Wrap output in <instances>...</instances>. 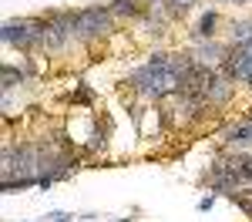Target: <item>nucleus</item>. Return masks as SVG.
Masks as SVG:
<instances>
[{
	"label": "nucleus",
	"instance_id": "3",
	"mask_svg": "<svg viewBox=\"0 0 252 222\" xmlns=\"http://www.w3.org/2000/svg\"><path fill=\"white\" fill-rule=\"evenodd\" d=\"M44 14V54H64L74 40V17L78 10L74 7H51V10H40Z\"/></svg>",
	"mask_w": 252,
	"mask_h": 222
},
{
	"label": "nucleus",
	"instance_id": "1",
	"mask_svg": "<svg viewBox=\"0 0 252 222\" xmlns=\"http://www.w3.org/2000/svg\"><path fill=\"white\" fill-rule=\"evenodd\" d=\"M44 14H27V17H7L3 20V47L17 51L20 58H34L44 54Z\"/></svg>",
	"mask_w": 252,
	"mask_h": 222
},
{
	"label": "nucleus",
	"instance_id": "8",
	"mask_svg": "<svg viewBox=\"0 0 252 222\" xmlns=\"http://www.w3.org/2000/svg\"><path fill=\"white\" fill-rule=\"evenodd\" d=\"M189 51H192V58L198 61V64L219 71V64H222V58H225L229 44H225V37H215V40H205V44H195V47H189Z\"/></svg>",
	"mask_w": 252,
	"mask_h": 222
},
{
	"label": "nucleus",
	"instance_id": "7",
	"mask_svg": "<svg viewBox=\"0 0 252 222\" xmlns=\"http://www.w3.org/2000/svg\"><path fill=\"white\" fill-rule=\"evenodd\" d=\"M219 145H222V148H252V118L239 115L235 121L222 125Z\"/></svg>",
	"mask_w": 252,
	"mask_h": 222
},
{
	"label": "nucleus",
	"instance_id": "18",
	"mask_svg": "<svg viewBox=\"0 0 252 222\" xmlns=\"http://www.w3.org/2000/svg\"><path fill=\"white\" fill-rule=\"evenodd\" d=\"M111 222H135L131 216H118V219H111Z\"/></svg>",
	"mask_w": 252,
	"mask_h": 222
},
{
	"label": "nucleus",
	"instance_id": "12",
	"mask_svg": "<svg viewBox=\"0 0 252 222\" xmlns=\"http://www.w3.org/2000/svg\"><path fill=\"white\" fill-rule=\"evenodd\" d=\"M3 195H14V192H27V189H40V175H14V179H3Z\"/></svg>",
	"mask_w": 252,
	"mask_h": 222
},
{
	"label": "nucleus",
	"instance_id": "15",
	"mask_svg": "<svg viewBox=\"0 0 252 222\" xmlns=\"http://www.w3.org/2000/svg\"><path fill=\"white\" fill-rule=\"evenodd\" d=\"M71 219H74V212H64V209H51V212H47V216H44L40 222H71Z\"/></svg>",
	"mask_w": 252,
	"mask_h": 222
},
{
	"label": "nucleus",
	"instance_id": "10",
	"mask_svg": "<svg viewBox=\"0 0 252 222\" xmlns=\"http://www.w3.org/2000/svg\"><path fill=\"white\" fill-rule=\"evenodd\" d=\"M225 44H232V47H239V44H252V17L232 20L229 31H225Z\"/></svg>",
	"mask_w": 252,
	"mask_h": 222
},
{
	"label": "nucleus",
	"instance_id": "11",
	"mask_svg": "<svg viewBox=\"0 0 252 222\" xmlns=\"http://www.w3.org/2000/svg\"><path fill=\"white\" fill-rule=\"evenodd\" d=\"M198 3H202V0H161V10L168 14V20H172V24H178V20L189 17Z\"/></svg>",
	"mask_w": 252,
	"mask_h": 222
},
{
	"label": "nucleus",
	"instance_id": "6",
	"mask_svg": "<svg viewBox=\"0 0 252 222\" xmlns=\"http://www.w3.org/2000/svg\"><path fill=\"white\" fill-rule=\"evenodd\" d=\"M235 84L229 74H222V71H215L212 78H209V84L202 88V95H205V101L212 104L215 111H222V108H229L232 104V98H235Z\"/></svg>",
	"mask_w": 252,
	"mask_h": 222
},
{
	"label": "nucleus",
	"instance_id": "13",
	"mask_svg": "<svg viewBox=\"0 0 252 222\" xmlns=\"http://www.w3.org/2000/svg\"><path fill=\"white\" fill-rule=\"evenodd\" d=\"M104 148H108V131L94 121V128H91V135H88V145H84V155H97V152H104Z\"/></svg>",
	"mask_w": 252,
	"mask_h": 222
},
{
	"label": "nucleus",
	"instance_id": "9",
	"mask_svg": "<svg viewBox=\"0 0 252 222\" xmlns=\"http://www.w3.org/2000/svg\"><path fill=\"white\" fill-rule=\"evenodd\" d=\"M108 7H111L115 20H121V24H138L148 10L141 0H108Z\"/></svg>",
	"mask_w": 252,
	"mask_h": 222
},
{
	"label": "nucleus",
	"instance_id": "16",
	"mask_svg": "<svg viewBox=\"0 0 252 222\" xmlns=\"http://www.w3.org/2000/svg\"><path fill=\"white\" fill-rule=\"evenodd\" d=\"M215 202H219V195H215V192H209V195H202V199L195 202V209H198V212H212Z\"/></svg>",
	"mask_w": 252,
	"mask_h": 222
},
{
	"label": "nucleus",
	"instance_id": "14",
	"mask_svg": "<svg viewBox=\"0 0 252 222\" xmlns=\"http://www.w3.org/2000/svg\"><path fill=\"white\" fill-rule=\"evenodd\" d=\"M71 101L81 104V108H91V104L97 101V91L88 84V81H78V84H74V91H71Z\"/></svg>",
	"mask_w": 252,
	"mask_h": 222
},
{
	"label": "nucleus",
	"instance_id": "4",
	"mask_svg": "<svg viewBox=\"0 0 252 222\" xmlns=\"http://www.w3.org/2000/svg\"><path fill=\"white\" fill-rule=\"evenodd\" d=\"M219 71L229 74L235 84H249L252 81V44H239V47L229 44V51H225V58L219 64Z\"/></svg>",
	"mask_w": 252,
	"mask_h": 222
},
{
	"label": "nucleus",
	"instance_id": "5",
	"mask_svg": "<svg viewBox=\"0 0 252 222\" xmlns=\"http://www.w3.org/2000/svg\"><path fill=\"white\" fill-rule=\"evenodd\" d=\"M219 27H222V14H219V7H205V10L195 17V24L189 27V47L222 37V31H219Z\"/></svg>",
	"mask_w": 252,
	"mask_h": 222
},
{
	"label": "nucleus",
	"instance_id": "2",
	"mask_svg": "<svg viewBox=\"0 0 252 222\" xmlns=\"http://www.w3.org/2000/svg\"><path fill=\"white\" fill-rule=\"evenodd\" d=\"M115 14L108 3H91V7H78L74 17V40L81 47H94L101 40H108L115 34Z\"/></svg>",
	"mask_w": 252,
	"mask_h": 222
},
{
	"label": "nucleus",
	"instance_id": "17",
	"mask_svg": "<svg viewBox=\"0 0 252 222\" xmlns=\"http://www.w3.org/2000/svg\"><path fill=\"white\" fill-rule=\"evenodd\" d=\"M212 3H232V7H246V3H252V0H212Z\"/></svg>",
	"mask_w": 252,
	"mask_h": 222
},
{
	"label": "nucleus",
	"instance_id": "19",
	"mask_svg": "<svg viewBox=\"0 0 252 222\" xmlns=\"http://www.w3.org/2000/svg\"><path fill=\"white\" fill-rule=\"evenodd\" d=\"M246 88H249V91H252V81H249V84H246Z\"/></svg>",
	"mask_w": 252,
	"mask_h": 222
}]
</instances>
